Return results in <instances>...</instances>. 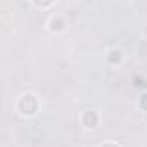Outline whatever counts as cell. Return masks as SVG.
I'll list each match as a JSON object with an SVG mask.
<instances>
[{"label":"cell","mask_w":147,"mask_h":147,"mask_svg":"<svg viewBox=\"0 0 147 147\" xmlns=\"http://www.w3.org/2000/svg\"><path fill=\"white\" fill-rule=\"evenodd\" d=\"M18 111L24 116H31L38 111V100L33 94H24L18 100Z\"/></svg>","instance_id":"cell-1"},{"label":"cell","mask_w":147,"mask_h":147,"mask_svg":"<svg viewBox=\"0 0 147 147\" xmlns=\"http://www.w3.org/2000/svg\"><path fill=\"white\" fill-rule=\"evenodd\" d=\"M97 123H99V116L95 111H87L83 114V125L87 128H94V126H97Z\"/></svg>","instance_id":"cell-2"},{"label":"cell","mask_w":147,"mask_h":147,"mask_svg":"<svg viewBox=\"0 0 147 147\" xmlns=\"http://www.w3.org/2000/svg\"><path fill=\"white\" fill-rule=\"evenodd\" d=\"M64 28V21L61 19V18H52V21H50V30L52 31H61Z\"/></svg>","instance_id":"cell-3"},{"label":"cell","mask_w":147,"mask_h":147,"mask_svg":"<svg viewBox=\"0 0 147 147\" xmlns=\"http://www.w3.org/2000/svg\"><path fill=\"white\" fill-rule=\"evenodd\" d=\"M107 61H109V62H119V61H121V54H119L118 50H114V52H111V54H109Z\"/></svg>","instance_id":"cell-4"},{"label":"cell","mask_w":147,"mask_h":147,"mask_svg":"<svg viewBox=\"0 0 147 147\" xmlns=\"http://www.w3.org/2000/svg\"><path fill=\"white\" fill-rule=\"evenodd\" d=\"M138 104H140V107H142L144 111H147V94H144V95L140 97V102H138Z\"/></svg>","instance_id":"cell-5"},{"label":"cell","mask_w":147,"mask_h":147,"mask_svg":"<svg viewBox=\"0 0 147 147\" xmlns=\"http://www.w3.org/2000/svg\"><path fill=\"white\" fill-rule=\"evenodd\" d=\"M100 147H119L118 144H114V142H104Z\"/></svg>","instance_id":"cell-6"},{"label":"cell","mask_w":147,"mask_h":147,"mask_svg":"<svg viewBox=\"0 0 147 147\" xmlns=\"http://www.w3.org/2000/svg\"><path fill=\"white\" fill-rule=\"evenodd\" d=\"M145 33H147V26H145Z\"/></svg>","instance_id":"cell-7"}]
</instances>
